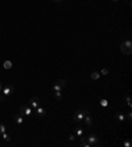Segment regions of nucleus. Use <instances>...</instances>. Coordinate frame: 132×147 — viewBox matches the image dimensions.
<instances>
[{
	"label": "nucleus",
	"instance_id": "9b49d317",
	"mask_svg": "<svg viewBox=\"0 0 132 147\" xmlns=\"http://www.w3.org/2000/svg\"><path fill=\"white\" fill-rule=\"evenodd\" d=\"M79 146H81V147H91V144L87 142L86 138H82L81 142H79Z\"/></svg>",
	"mask_w": 132,
	"mask_h": 147
},
{
	"label": "nucleus",
	"instance_id": "b1692460",
	"mask_svg": "<svg viewBox=\"0 0 132 147\" xmlns=\"http://www.w3.org/2000/svg\"><path fill=\"white\" fill-rule=\"evenodd\" d=\"M123 144H124V147H131V142L130 140H126Z\"/></svg>",
	"mask_w": 132,
	"mask_h": 147
},
{
	"label": "nucleus",
	"instance_id": "a211bd4d",
	"mask_svg": "<svg viewBox=\"0 0 132 147\" xmlns=\"http://www.w3.org/2000/svg\"><path fill=\"white\" fill-rule=\"evenodd\" d=\"M3 132H6V126H4L3 123H0V135H2Z\"/></svg>",
	"mask_w": 132,
	"mask_h": 147
},
{
	"label": "nucleus",
	"instance_id": "9d476101",
	"mask_svg": "<svg viewBox=\"0 0 132 147\" xmlns=\"http://www.w3.org/2000/svg\"><path fill=\"white\" fill-rule=\"evenodd\" d=\"M13 121H15L17 125H22V123H24V118H22V115H18V114H16V115L13 117Z\"/></svg>",
	"mask_w": 132,
	"mask_h": 147
},
{
	"label": "nucleus",
	"instance_id": "5701e85b",
	"mask_svg": "<svg viewBox=\"0 0 132 147\" xmlns=\"http://www.w3.org/2000/svg\"><path fill=\"white\" fill-rule=\"evenodd\" d=\"M74 139H75V135H74V134H70V135H69V140H70V142H74Z\"/></svg>",
	"mask_w": 132,
	"mask_h": 147
},
{
	"label": "nucleus",
	"instance_id": "ddd939ff",
	"mask_svg": "<svg viewBox=\"0 0 132 147\" xmlns=\"http://www.w3.org/2000/svg\"><path fill=\"white\" fill-rule=\"evenodd\" d=\"M3 66H4V69H11L12 68V61H9V60H7V61H4V64H3Z\"/></svg>",
	"mask_w": 132,
	"mask_h": 147
},
{
	"label": "nucleus",
	"instance_id": "dca6fc26",
	"mask_svg": "<svg viewBox=\"0 0 132 147\" xmlns=\"http://www.w3.org/2000/svg\"><path fill=\"white\" fill-rule=\"evenodd\" d=\"M99 76H100V73H98V72H92V73H91V78H92V80H98Z\"/></svg>",
	"mask_w": 132,
	"mask_h": 147
},
{
	"label": "nucleus",
	"instance_id": "6ab92c4d",
	"mask_svg": "<svg viewBox=\"0 0 132 147\" xmlns=\"http://www.w3.org/2000/svg\"><path fill=\"white\" fill-rule=\"evenodd\" d=\"M126 101H127V105H128V107H132V103H131V98H130V95H127V97H126Z\"/></svg>",
	"mask_w": 132,
	"mask_h": 147
},
{
	"label": "nucleus",
	"instance_id": "393cba45",
	"mask_svg": "<svg viewBox=\"0 0 132 147\" xmlns=\"http://www.w3.org/2000/svg\"><path fill=\"white\" fill-rule=\"evenodd\" d=\"M54 2H57V3H60V2H64V0H54Z\"/></svg>",
	"mask_w": 132,
	"mask_h": 147
},
{
	"label": "nucleus",
	"instance_id": "1a4fd4ad",
	"mask_svg": "<svg viewBox=\"0 0 132 147\" xmlns=\"http://www.w3.org/2000/svg\"><path fill=\"white\" fill-rule=\"evenodd\" d=\"M36 114H37V115H40V117H45L46 115V110L44 107L38 106V107H36Z\"/></svg>",
	"mask_w": 132,
	"mask_h": 147
},
{
	"label": "nucleus",
	"instance_id": "423d86ee",
	"mask_svg": "<svg viewBox=\"0 0 132 147\" xmlns=\"http://www.w3.org/2000/svg\"><path fill=\"white\" fill-rule=\"evenodd\" d=\"M21 114L22 115H32L33 111H32V107L30 106H26V105H24V106H21Z\"/></svg>",
	"mask_w": 132,
	"mask_h": 147
},
{
	"label": "nucleus",
	"instance_id": "f03ea898",
	"mask_svg": "<svg viewBox=\"0 0 132 147\" xmlns=\"http://www.w3.org/2000/svg\"><path fill=\"white\" fill-rule=\"evenodd\" d=\"M87 113H88L87 109H78L77 111L73 114V121L74 122H81L84 117V114H87Z\"/></svg>",
	"mask_w": 132,
	"mask_h": 147
},
{
	"label": "nucleus",
	"instance_id": "4be33fe9",
	"mask_svg": "<svg viewBox=\"0 0 132 147\" xmlns=\"http://www.w3.org/2000/svg\"><path fill=\"white\" fill-rule=\"evenodd\" d=\"M126 118L128 119V121H131V118H132V114H131V111H128V113L126 114Z\"/></svg>",
	"mask_w": 132,
	"mask_h": 147
},
{
	"label": "nucleus",
	"instance_id": "a878e982",
	"mask_svg": "<svg viewBox=\"0 0 132 147\" xmlns=\"http://www.w3.org/2000/svg\"><path fill=\"white\" fill-rule=\"evenodd\" d=\"M2 89H3V86H2V84H0V91H2Z\"/></svg>",
	"mask_w": 132,
	"mask_h": 147
},
{
	"label": "nucleus",
	"instance_id": "bb28decb",
	"mask_svg": "<svg viewBox=\"0 0 132 147\" xmlns=\"http://www.w3.org/2000/svg\"><path fill=\"white\" fill-rule=\"evenodd\" d=\"M112 2H118V0H112Z\"/></svg>",
	"mask_w": 132,
	"mask_h": 147
},
{
	"label": "nucleus",
	"instance_id": "aec40b11",
	"mask_svg": "<svg viewBox=\"0 0 132 147\" xmlns=\"http://www.w3.org/2000/svg\"><path fill=\"white\" fill-rule=\"evenodd\" d=\"M100 105L103 107H106L107 105H108V102H107V99H100Z\"/></svg>",
	"mask_w": 132,
	"mask_h": 147
},
{
	"label": "nucleus",
	"instance_id": "20e7f679",
	"mask_svg": "<svg viewBox=\"0 0 132 147\" xmlns=\"http://www.w3.org/2000/svg\"><path fill=\"white\" fill-rule=\"evenodd\" d=\"M2 93L6 95V97H7V95L13 94V93H15V86H13V85H6V86L2 89Z\"/></svg>",
	"mask_w": 132,
	"mask_h": 147
},
{
	"label": "nucleus",
	"instance_id": "6e6552de",
	"mask_svg": "<svg viewBox=\"0 0 132 147\" xmlns=\"http://www.w3.org/2000/svg\"><path fill=\"white\" fill-rule=\"evenodd\" d=\"M83 119H84V123H86V126H87V127H90V126H91V123H92V118H91V115H90V113L84 114Z\"/></svg>",
	"mask_w": 132,
	"mask_h": 147
},
{
	"label": "nucleus",
	"instance_id": "f257e3e1",
	"mask_svg": "<svg viewBox=\"0 0 132 147\" xmlns=\"http://www.w3.org/2000/svg\"><path fill=\"white\" fill-rule=\"evenodd\" d=\"M120 50H122L124 54H127V56H130V54L132 53V41H131V40L123 41V43L120 44Z\"/></svg>",
	"mask_w": 132,
	"mask_h": 147
},
{
	"label": "nucleus",
	"instance_id": "f3484780",
	"mask_svg": "<svg viewBox=\"0 0 132 147\" xmlns=\"http://www.w3.org/2000/svg\"><path fill=\"white\" fill-rule=\"evenodd\" d=\"M2 136H3V139H4V140H7V142H9V140H11V136H9V135L7 134V132H3V134H2Z\"/></svg>",
	"mask_w": 132,
	"mask_h": 147
},
{
	"label": "nucleus",
	"instance_id": "2eb2a0df",
	"mask_svg": "<svg viewBox=\"0 0 132 147\" xmlns=\"http://www.w3.org/2000/svg\"><path fill=\"white\" fill-rule=\"evenodd\" d=\"M54 98L58 99V101L62 99V94H61V91H54Z\"/></svg>",
	"mask_w": 132,
	"mask_h": 147
},
{
	"label": "nucleus",
	"instance_id": "412c9836",
	"mask_svg": "<svg viewBox=\"0 0 132 147\" xmlns=\"http://www.w3.org/2000/svg\"><path fill=\"white\" fill-rule=\"evenodd\" d=\"M100 73H102V74H103V76H107V74H108V69H106V68H103Z\"/></svg>",
	"mask_w": 132,
	"mask_h": 147
},
{
	"label": "nucleus",
	"instance_id": "39448f33",
	"mask_svg": "<svg viewBox=\"0 0 132 147\" xmlns=\"http://www.w3.org/2000/svg\"><path fill=\"white\" fill-rule=\"evenodd\" d=\"M66 86V81L65 80H57L56 81V84L53 86V90L54 91H61V89H64Z\"/></svg>",
	"mask_w": 132,
	"mask_h": 147
},
{
	"label": "nucleus",
	"instance_id": "7ed1b4c3",
	"mask_svg": "<svg viewBox=\"0 0 132 147\" xmlns=\"http://www.w3.org/2000/svg\"><path fill=\"white\" fill-rule=\"evenodd\" d=\"M86 139H87V142H88V143H90L91 146H95V147L103 146V143H102L100 140H99V138H98L95 134H90V135L86 138Z\"/></svg>",
	"mask_w": 132,
	"mask_h": 147
},
{
	"label": "nucleus",
	"instance_id": "f8f14e48",
	"mask_svg": "<svg viewBox=\"0 0 132 147\" xmlns=\"http://www.w3.org/2000/svg\"><path fill=\"white\" fill-rule=\"evenodd\" d=\"M115 118H116L119 122H124V119H126V117H124L122 113H116V114H115Z\"/></svg>",
	"mask_w": 132,
	"mask_h": 147
},
{
	"label": "nucleus",
	"instance_id": "4468645a",
	"mask_svg": "<svg viewBox=\"0 0 132 147\" xmlns=\"http://www.w3.org/2000/svg\"><path fill=\"white\" fill-rule=\"evenodd\" d=\"M75 134H77V136H82L83 135V130L81 127H77L75 128Z\"/></svg>",
	"mask_w": 132,
	"mask_h": 147
},
{
	"label": "nucleus",
	"instance_id": "0eeeda50",
	"mask_svg": "<svg viewBox=\"0 0 132 147\" xmlns=\"http://www.w3.org/2000/svg\"><path fill=\"white\" fill-rule=\"evenodd\" d=\"M29 106H30V107H33V109L38 107V106H40V99L37 98V97L30 98V101H29Z\"/></svg>",
	"mask_w": 132,
	"mask_h": 147
}]
</instances>
